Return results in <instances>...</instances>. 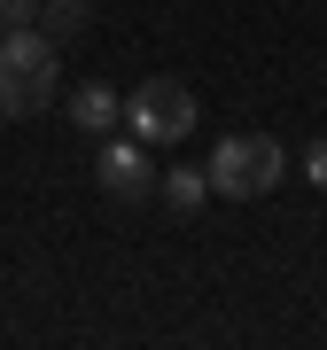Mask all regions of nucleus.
Listing matches in <instances>:
<instances>
[{
	"label": "nucleus",
	"instance_id": "obj_1",
	"mask_svg": "<svg viewBox=\"0 0 327 350\" xmlns=\"http://www.w3.org/2000/svg\"><path fill=\"white\" fill-rule=\"evenodd\" d=\"M63 101V47L39 24L0 31V117H39Z\"/></svg>",
	"mask_w": 327,
	"mask_h": 350
},
{
	"label": "nucleus",
	"instance_id": "obj_2",
	"mask_svg": "<svg viewBox=\"0 0 327 350\" xmlns=\"http://www.w3.org/2000/svg\"><path fill=\"white\" fill-rule=\"evenodd\" d=\"M211 195H226V202H257V195H273L280 187V172H289V148H280L273 133H226L211 148Z\"/></svg>",
	"mask_w": 327,
	"mask_h": 350
},
{
	"label": "nucleus",
	"instance_id": "obj_3",
	"mask_svg": "<svg viewBox=\"0 0 327 350\" xmlns=\"http://www.w3.org/2000/svg\"><path fill=\"white\" fill-rule=\"evenodd\" d=\"M195 86H179V78H140V86L125 94V133L148 140V148H172V140L195 133Z\"/></svg>",
	"mask_w": 327,
	"mask_h": 350
},
{
	"label": "nucleus",
	"instance_id": "obj_4",
	"mask_svg": "<svg viewBox=\"0 0 327 350\" xmlns=\"http://www.w3.org/2000/svg\"><path fill=\"white\" fill-rule=\"evenodd\" d=\"M94 172H101V187H109V195H148L156 187V163H148V140H109V133H101V163H94Z\"/></svg>",
	"mask_w": 327,
	"mask_h": 350
},
{
	"label": "nucleus",
	"instance_id": "obj_5",
	"mask_svg": "<svg viewBox=\"0 0 327 350\" xmlns=\"http://www.w3.org/2000/svg\"><path fill=\"white\" fill-rule=\"evenodd\" d=\"M70 125L101 140L109 125H125V101H117L109 86H101V78H86V86H70Z\"/></svg>",
	"mask_w": 327,
	"mask_h": 350
},
{
	"label": "nucleus",
	"instance_id": "obj_6",
	"mask_svg": "<svg viewBox=\"0 0 327 350\" xmlns=\"http://www.w3.org/2000/svg\"><path fill=\"white\" fill-rule=\"evenodd\" d=\"M86 24H94V0H39V31H47L55 47H70Z\"/></svg>",
	"mask_w": 327,
	"mask_h": 350
},
{
	"label": "nucleus",
	"instance_id": "obj_7",
	"mask_svg": "<svg viewBox=\"0 0 327 350\" xmlns=\"http://www.w3.org/2000/svg\"><path fill=\"white\" fill-rule=\"evenodd\" d=\"M164 202H172V211H202V202H211V172L172 163V172H164Z\"/></svg>",
	"mask_w": 327,
	"mask_h": 350
},
{
	"label": "nucleus",
	"instance_id": "obj_8",
	"mask_svg": "<svg viewBox=\"0 0 327 350\" xmlns=\"http://www.w3.org/2000/svg\"><path fill=\"white\" fill-rule=\"evenodd\" d=\"M304 179H312V187H327V133L304 148Z\"/></svg>",
	"mask_w": 327,
	"mask_h": 350
},
{
	"label": "nucleus",
	"instance_id": "obj_9",
	"mask_svg": "<svg viewBox=\"0 0 327 350\" xmlns=\"http://www.w3.org/2000/svg\"><path fill=\"white\" fill-rule=\"evenodd\" d=\"M0 24H39V0H0Z\"/></svg>",
	"mask_w": 327,
	"mask_h": 350
},
{
	"label": "nucleus",
	"instance_id": "obj_10",
	"mask_svg": "<svg viewBox=\"0 0 327 350\" xmlns=\"http://www.w3.org/2000/svg\"><path fill=\"white\" fill-rule=\"evenodd\" d=\"M0 31H8V24H0Z\"/></svg>",
	"mask_w": 327,
	"mask_h": 350
}]
</instances>
